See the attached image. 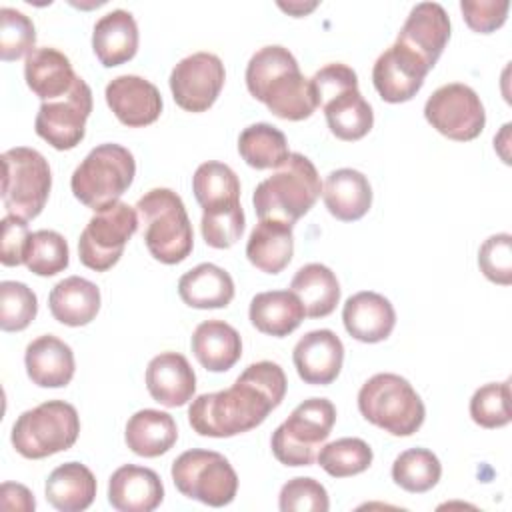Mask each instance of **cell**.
Here are the masks:
<instances>
[{"instance_id":"cell-13","label":"cell","mask_w":512,"mask_h":512,"mask_svg":"<svg viewBox=\"0 0 512 512\" xmlns=\"http://www.w3.org/2000/svg\"><path fill=\"white\" fill-rule=\"evenodd\" d=\"M92 112V90L76 76L72 88L54 100L40 104L34 130L56 150L76 148L86 132V120Z\"/></svg>"},{"instance_id":"cell-18","label":"cell","mask_w":512,"mask_h":512,"mask_svg":"<svg viewBox=\"0 0 512 512\" xmlns=\"http://www.w3.org/2000/svg\"><path fill=\"white\" fill-rule=\"evenodd\" d=\"M292 360L298 376L306 384L326 386L340 374L344 362V346L332 330H312L296 342Z\"/></svg>"},{"instance_id":"cell-31","label":"cell","mask_w":512,"mask_h":512,"mask_svg":"<svg viewBox=\"0 0 512 512\" xmlns=\"http://www.w3.org/2000/svg\"><path fill=\"white\" fill-rule=\"evenodd\" d=\"M48 306L60 324L86 326L100 310V290L82 276H68L50 290Z\"/></svg>"},{"instance_id":"cell-41","label":"cell","mask_w":512,"mask_h":512,"mask_svg":"<svg viewBox=\"0 0 512 512\" xmlns=\"http://www.w3.org/2000/svg\"><path fill=\"white\" fill-rule=\"evenodd\" d=\"M470 416L482 428H502L512 420L510 382H490L480 386L470 398Z\"/></svg>"},{"instance_id":"cell-30","label":"cell","mask_w":512,"mask_h":512,"mask_svg":"<svg viewBox=\"0 0 512 512\" xmlns=\"http://www.w3.org/2000/svg\"><path fill=\"white\" fill-rule=\"evenodd\" d=\"M178 294L190 308H224L234 298V280L224 268L204 262L180 276Z\"/></svg>"},{"instance_id":"cell-48","label":"cell","mask_w":512,"mask_h":512,"mask_svg":"<svg viewBox=\"0 0 512 512\" xmlns=\"http://www.w3.org/2000/svg\"><path fill=\"white\" fill-rule=\"evenodd\" d=\"M0 502L4 510H24V512H32L36 508V500L34 494L22 486V484H14V482H4L0 488Z\"/></svg>"},{"instance_id":"cell-37","label":"cell","mask_w":512,"mask_h":512,"mask_svg":"<svg viewBox=\"0 0 512 512\" xmlns=\"http://www.w3.org/2000/svg\"><path fill=\"white\" fill-rule=\"evenodd\" d=\"M442 466L438 456L426 448H410L396 456L392 464V480L406 492L422 494L438 484Z\"/></svg>"},{"instance_id":"cell-27","label":"cell","mask_w":512,"mask_h":512,"mask_svg":"<svg viewBox=\"0 0 512 512\" xmlns=\"http://www.w3.org/2000/svg\"><path fill=\"white\" fill-rule=\"evenodd\" d=\"M190 344L196 360L210 372H226L242 356V338L238 330L216 318L200 322Z\"/></svg>"},{"instance_id":"cell-5","label":"cell","mask_w":512,"mask_h":512,"mask_svg":"<svg viewBox=\"0 0 512 512\" xmlns=\"http://www.w3.org/2000/svg\"><path fill=\"white\" fill-rule=\"evenodd\" d=\"M358 410L374 426L392 436L414 434L426 416V408L412 384L392 372L368 378L358 392Z\"/></svg>"},{"instance_id":"cell-3","label":"cell","mask_w":512,"mask_h":512,"mask_svg":"<svg viewBox=\"0 0 512 512\" xmlns=\"http://www.w3.org/2000/svg\"><path fill=\"white\" fill-rule=\"evenodd\" d=\"M320 192L322 182L312 160L290 152L286 162L256 186L252 204L260 220L272 218L294 226L316 204Z\"/></svg>"},{"instance_id":"cell-49","label":"cell","mask_w":512,"mask_h":512,"mask_svg":"<svg viewBox=\"0 0 512 512\" xmlns=\"http://www.w3.org/2000/svg\"><path fill=\"white\" fill-rule=\"evenodd\" d=\"M278 6L282 10H286L288 14H292V16H304L306 12L316 8V2H310V4H302V2H288V4H284V2H280Z\"/></svg>"},{"instance_id":"cell-7","label":"cell","mask_w":512,"mask_h":512,"mask_svg":"<svg viewBox=\"0 0 512 512\" xmlns=\"http://www.w3.org/2000/svg\"><path fill=\"white\" fill-rule=\"evenodd\" d=\"M80 434V418L72 404L48 400L22 412L12 426V446L30 460H40L74 446Z\"/></svg>"},{"instance_id":"cell-36","label":"cell","mask_w":512,"mask_h":512,"mask_svg":"<svg viewBox=\"0 0 512 512\" xmlns=\"http://www.w3.org/2000/svg\"><path fill=\"white\" fill-rule=\"evenodd\" d=\"M192 192L202 210L240 204V180L236 172L222 162L208 160L192 176Z\"/></svg>"},{"instance_id":"cell-12","label":"cell","mask_w":512,"mask_h":512,"mask_svg":"<svg viewBox=\"0 0 512 512\" xmlns=\"http://www.w3.org/2000/svg\"><path fill=\"white\" fill-rule=\"evenodd\" d=\"M424 116L432 128L456 142L474 140L486 124L480 96L460 82L436 88L424 104Z\"/></svg>"},{"instance_id":"cell-40","label":"cell","mask_w":512,"mask_h":512,"mask_svg":"<svg viewBox=\"0 0 512 512\" xmlns=\"http://www.w3.org/2000/svg\"><path fill=\"white\" fill-rule=\"evenodd\" d=\"M38 298L24 284L16 280L0 282V328L4 332H20L36 318Z\"/></svg>"},{"instance_id":"cell-4","label":"cell","mask_w":512,"mask_h":512,"mask_svg":"<svg viewBox=\"0 0 512 512\" xmlns=\"http://www.w3.org/2000/svg\"><path fill=\"white\" fill-rule=\"evenodd\" d=\"M148 252L162 264H178L192 252L194 232L182 198L170 188H152L136 202Z\"/></svg>"},{"instance_id":"cell-46","label":"cell","mask_w":512,"mask_h":512,"mask_svg":"<svg viewBox=\"0 0 512 512\" xmlns=\"http://www.w3.org/2000/svg\"><path fill=\"white\" fill-rule=\"evenodd\" d=\"M508 0H462L460 10L466 24L480 34H490L506 22Z\"/></svg>"},{"instance_id":"cell-26","label":"cell","mask_w":512,"mask_h":512,"mask_svg":"<svg viewBox=\"0 0 512 512\" xmlns=\"http://www.w3.org/2000/svg\"><path fill=\"white\" fill-rule=\"evenodd\" d=\"M24 78L28 88L38 98H42V102H46L64 96L72 88L76 74L66 54L56 48L44 46L34 48L26 56Z\"/></svg>"},{"instance_id":"cell-8","label":"cell","mask_w":512,"mask_h":512,"mask_svg":"<svg viewBox=\"0 0 512 512\" xmlns=\"http://www.w3.org/2000/svg\"><path fill=\"white\" fill-rule=\"evenodd\" d=\"M336 408L328 398H308L272 434V454L284 466H310L330 436Z\"/></svg>"},{"instance_id":"cell-24","label":"cell","mask_w":512,"mask_h":512,"mask_svg":"<svg viewBox=\"0 0 512 512\" xmlns=\"http://www.w3.org/2000/svg\"><path fill=\"white\" fill-rule=\"evenodd\" d=\"M322 198L334 218L354 222L370 210L372 188L362 172L354 168H338L326 176Z\"/></svg>"},{"instance_id":"cell-10","label":"cell","mask_w":512,"mask_h":512,"mask_svg":"<svg viewBox=\"0 0 512 512\" xmlns=\"http://www.w3.org/2000/svg\"><path fill=\"white\" fill-rule=\"evenodd\" d=\"M172 480L180 494L206 506L220 508L234 500L238 476L232 464L214 450L192 448L172 462Z\"/></svg>"},{"instance_id":"cell-34","label":"cell","mask_w":512,"mask_h":512,"mask_svg":"<svg viewBox=\"0 0 512 512\" xmlns=\"http://www.w3.org/2000/svg\"><path fill=\"white\" fill-rule=\"evenodd\" d=\"M290 292L298 296L308 318H324L332 314L340 300V284L336 274L318 262L298 268L290 282Z\"/></svg>"},{"instance_id":"cell-16","label":"cell","mask_w":512,"mask_h":512,"mask_svg":"<svg viewBox=\"0 0 512 512\" xmlns=\"http://www.w3.org/2000/svg\"><path fill=\"white\" fill-rule=\"evenodd\" d=\"M450 38V18L438 2L416 4L402 24L396 44L408 48L432 70Z\"/></svg>"},{"instance_id":"cell-19","label":"cell","mask_w":512,"mask_h":512,"mask_svg":"<svg viewBox=\"0 0 512 512\" xmlns=\"http://www.w3.org/2000/svg\"><path fill=\"white\" fill-rule=\"evenodd\" d=\"M164 500V486L152 468L124 464L110 476L108 502L118 512H150Z\"/></svg>"},{"instance_id":"cell-32","label":"cell","mask_w":512,"mask_h":512,"mask_svg":"<svg viewBox=\"0 0 512 512\" xmlns=\"http://www.w3.org/2000/svg\"><path fill=\"white\" fill-rule=\"evenodd\" d=\"M126 446L144 458L166 454L178 440V428L168 412L144 408L130 416L124 432Z\"/></svg>"},{"instance_id":"cell-15","label":"cell","mask_w":512,"mask_h":512,"mask_svg":"<svg viewBox=\"0 0 512 512\" xmlns=\"http://www.w3.org/2000/svg\"><path fill=\"white\" fill-rule=\"evenodd\" d=\"M430 68L420 56L400 44L384 50L372 68V82L384 102H408L422 88Z\"/></svg>"},{"instance_id":"cell-1","label":"cell","mask_w":512,"mask_h":512,"mask_svg":"<svg viewBox=\"0 0 512 512\" xmlns=\"http://www.w3.org/2000/svg\"><path fill=\"white\" fill-rule=\"evenodd\" d=\"M286 386V374L276 362H254L230 388L194 398L188 408L190 426L200 436L210 438H230L248 432L280 406Z\"/></svg>"},{"instance_id":"cell-9","label":"cell","mask_w":512,"mask_h":512,"mask_svg":"<svg viewBox=\"0 0 512 512\" xmlns=\"http://www.w3.org/2000/svg\"><path fill=\"white\" fill-rule=\"evenodd\" d=\"M2 202L8 214L36 218L50 194L52 174L48 160L34 148L16 146L2 154Z\"/></svg>"},{"instance_id":"cell-43","label":"cell","mask_w":512,"mask_h":512,"mask_svg":"<svg viewBox=\"0 0 512 512\" xmlns=\"http://www.w3.org/2000/svg\"><path fill=\"white\" fill-rule=\"evenodd\" d=\"M200 230L204 242L212 248H230L234 246L244 232V210L240 204L202 210Z\"/></svg>"},{"instance_id":"cell-21","label":"cell","mask_w":512,"mask_h":512,"mask_svg":"<svg viewBox=\"0 0 512 512\" xmlns=\"http://www.w3.org/2000/svg\"><path fill=\"white\" fill-rule=\"evenodd\" d=\"M346 332L366 344L386 340L396 324V312L388 298L378 292H356L342 308Z\"/></svg>"},{"instance_id":"cell-17","label":"cell","mask_w":512,"mask_h":512,"mask_svg":"<svg viewBox=\"0 0 512 512\" xmlns=\"http://www.w3.org/2000/svg\"><path fill=\"white\" fill-rule=\"evenodd\" d=\"M104 96L114 116L130 128L148 126L156 122L162 112V96L158 88L136 74H122L110 80Z\"/></svg>"},{"instance_id":"cell-22","label":"cell","mask_w":512,"mask_h":512,"mask_svg":"<svg viewBox=\"0 0 512 512\" xmlns=\"http://www.w3.org/2000/svg\"><path fill=\"white\" fill-rule=\"evenodd\" d=\"M24 364L28 378L40 388H62L70 384L76 368L72 348L52 334L38 336L26 346Z\"/></svg>"},{"instance_id":"cell-44","label":"cell","mask_w":512,"mask_h":512,"mask_svg":"<svg viewBox=\"0 0 512 512\" xmlns=\"http://www.w3.org/2000/svg\"><path fill=\"white\" fill-rule=\"evenodd\" d=\"M282 512H326L330 508L326 488L314 478H292L288 480L278 496Z\"/></svg>"},{"instance_id":"cell-25","label":"cell","mask_w":512,"mask_h":512,"mask_svg":"<svg viewBox=\"0 0 512 512\" xmlns=\"http://www.w3.org/2000/svg\"><path fill=\"white\" fill-rule=\"evenodd\" d=\"M294 254L292 224L280 220H258L246 242V256L252 266L266 274L282 272Z\"/></svg>"},{"instance_id":"cell-28","label":"cell","mask_w":512,"mask_h":512,"mask_svg":"<svg viewBox=\"0 0 512 512\" xmlns=\"http://www.w3.org/2000/svg\"><path fill=\"white\" fill-rule=\"evenodd\" d=\"M248 316L258 332L284 338L302 324L306 312L294 292L270 290L252 298Z\"/></svg>"},{"instance_id":"cell-11","label":"cell","mask_w":512,"mask_h":512,"mask_svg":"<svg viewBox=\"0 0 512 512\" xmlns=\"http://www.w3.org/2000/svg\"><path fill=\"white\" fill-rule=\"evenodd\" d=\"M138 230V212L126 202H116L98 210L86 224L78 240L80 262L94 270H110L122 256L126 242Z\"/></svg>"},{"instance_id":"cell-29","label":"cell","mask_w":512,"mask_h":512,"mask_svg":"<svg viewBox=\"0 0 512 512\" xmlns=\"http://www.w3.org/2000/svg\"><path fill=\"white\" fill-rule=\"evenodd\" d=\"M330 132L346 142L364 138L374 124L372 106L364 100L358 86L344 88L320 102Z\"/></svg>"},{"instance_id":"cell-2","label":"cell","mask_w":512,"mask_h":512,"mask_svg":"<svg viewBox=\"0 0 512 512\" xmlns=\"http://www.w3.org/2000/svg\"><path fill=\"white\" fill-rule=\"evenodd\" d=\"M248 92L282 120H304L318 108L310 78L300 72L294 54L278 44L252 54L246 66Z\"/></svg>"},{"instance_id":"cell-38","label":"cell","mask_w":512,"mask_h":512,"mask_svg":"<svg viewBox=\"0 0 512 512\" xmlns=\"http://www.w3.org/2000/svg\"><path fill=\"white\" fill-rule=\"evenodd\" d=\"M372 448L362 438H340L318 450L320 468L334 478H348L368 470L372 464Z\"/></svg>"},{"instance_id":"cell-42","label":"cell","mask_w":512,"mask_h":512,"mask_svg":"<svg viewBox=\"0 0 512 512\" xmlns=\"http://www.w3.org/2000/svg\"><path fill=\"white\" fill-rule=\"evenodd\" d=\"M36 44V28L32 20L10 6L0 8V58L4 62L28 56Z\"/></svg>"},{"instance_id":"cell-33","label":"cell","mask_w":512,"mask_h":512,"mask_svg":"<svg viewBox=\"0 0 512 512\" xmlns=\"http://www.w3.org/2000/svg\"><path fill=\"white\" fill-rule=\"evenodd\" d=\"M46 500L60 512L86 510L96 496V478L80 462H66L54 468L44 486Z\"/></svg>"},{"instance_id":"cell-6","label":"cell","mask_w":512,"mask_h":512,"mask_svg":"<svg viewBox=\"0 0 512 512\" xmlns=\"http://www.w3.org/2000/svg\"><path fill=\"white\" fill-rule=\"evenodd\" d=\"M136 174V162L128 148L106 142L92 148L70 178L74 196L94 212L112 206L128 190Z\"/></svg>"},{"instance_id":"cell-35","label":"cell","mask_w":512,"mask_h":512,"mask_svg":"<svg viewBox=\"0 0 512 512\" xmlns=\"http://www.w3.org/2000/svg\"><path fill=\"white\" fill-rule=\"evenodd\" d=\"M238 152L242 160L256 170L278 168L290 156L284 132L268 122L244 128L238 136Z\"/></svg>"},{"instance_id":"cell-45","label":"cell","mask_w":512,"mask_h":512,"mask_svg":"<svg viewBox=\"0 0 512 512\" xmlns=\"http://www.w3.org/2000/svg\"><path fill=\"white\" fill-rule=\"evenodd\" d=\"M478 266L490 282L508 286L512 282V236L502 232L486 238L478 250Z\"/></svg>"},{"instance_id":"cell-20","label":"cell","mask_w":512,"mask_h":512,"mask_svg":"<svg viewBox=\"0 0 512 512\" xmlns=\"http://www.w3.org/2000/svg\"><path fill=\"white\" fill-rule=\"evenodd\" d=\"M146 388L166 408L184 406L196 392V374L182 354L160 352L148 362Z\"/></svg>"},{"instance_id":"cell-23","label":"cell","mask_w":512,"mask_h":512,"mask_svg":"<svg viewBox=\"0 0 512 512\" xmlns=\"http://www.w3.org/2000/svg\"><path fill=\"white\" fill-rule=\"evenodd\" d=\"M92 50L102 66H120L138 50V26L128 10L116 8L104 14L92 30Z\"/></svg>"},{"instance_id":"cell-39","label":"cell","mask_w":512,"mask_h":512,"mask_svg":"<svg viewBox=\"0 0 512 512\" xmlns=\"http://www.w3.org/2000/svg\"><path fill=\"white\" fill-rule=\"evenodd\" d=\"M70 262L68 242L54 230H36L28 238L24 264L38 276H54L66 270Z\"/></svg>"},{"instance_id":"cell-47","label":"cell","mask_w":512,"mask_h":512,"mask_svg":"<svg viewBox=\"0 0 512 512\" xmlns=\"http://www.w3.org/2000/svg\"><path fill=\"white\" fill-rule=\"evenodd\" d=\"M30 230L24 218L8 214L2 218V240H0V262L4 266L24 264V252L28 246Z\"/></svg>"},{"instance_id":"cell-14","label":"cell","mask_w":512,"mask_h":512,"mask_svg":"<svg viewBox=\"0 0 512 512\" xmlns=\"http://www.w3.org/2000/svg\"><path fill=\"white\" fill-rule=\"evenodd\" d=\"M222 60L212 52H194L182 58L170 72L174 102L186 112H206L224 86Z\"/></svg>"}]
</instances>
